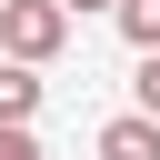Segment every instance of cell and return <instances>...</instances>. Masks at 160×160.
Returning a JSON list of instances; mask_svg holds the SVG:
<instances>
[{"mask_svg": "<svg viewBox=\"0 0 160 160\" xmlns=\"http://www.w3.org/2000/svg\"><path fill=\"white\" fill-rule=\"evenodd\" d=\"M60 40H70V10H60V0H0V50H10V60L40 70Z\"/></svg>", "mask_w": 160, "mask_h": 160, "instance_id": "cell-1", "label": "cell"}, {"mask_svg": "<svg viewBox=\"0 0 160 160\" xmlns=\"http://www.w3.org/2000/svg\"><path fill=\"white\" fill-rule=\"evenodd\" d=\"M30 110H40V70L0 60V130H30Z\"/></svg>", "mask_w": 160, "mask_h": 160, "instance_id": "cell-2", "label": "cell"}, {"mask_svg": "<svg viewBox=\"0 0 160 160\" xmlns=\"http://www.w3.org/2000/svg\"><path fill=\"white\" fill-rule=\"evenodd\" d=\"M100 160H160V120H150V110L110 120V130H100Z\"/></svg>", "mask_w": 160, "mask_h": 160, "instance_id": "cell-3", "label": "cell"}, {"mask_svg": "<svg viewBox=\"0 0 160 160\" xmlns=\"http://www.w3.org/2000/svg\"><path fill=\"white\" fill-rule=\"evenodd\" d=\"M120 30H130L140 50H160V0H120Z\"/></svg>", "mask_w": 160, "mask_h": 160, "instance_id": "cell-4", "label": "cell"}, {"mask_svg": "<svg viewBox=\"0 0 160 160\" xmlns=\"http://www.w3.org/2000/svg\"><path fill=\"white\" fill-rule=\"evenodd\" d=\"M130 90H140V110L160 120V50H140V80H130Z\"/></svg>", "mask_w": 160, "mask_h": 160, "instance_id": "cell-5", "label": "cell"}, {"mask_svg": "<svg viewBox=\"0 0 160 160\" xmlns=\"http://www.w3.org/2000/svg\"><path fill=\"white\" fill-rule=\"evenodd\" d=\"M0 160H40V140L30 130H0Z\"/></svg>", "mask_w": 160, "mask_h": 160, "instance_id": "cell-6", "label": "cell"}, {"mask_svg": "<svg viewBox=\"0 0 160 160\" xmlns=\"http://www.w3.org/2000/svg\"><path fill=\"white\" fill-rule=\"evenodd\" d=\"M60 10H120V0H60Z\"/></svg>", "mask_w": 160, "mask_h": 160, "instance_id": "cell-7", "label": "cell"}]
</instances>
